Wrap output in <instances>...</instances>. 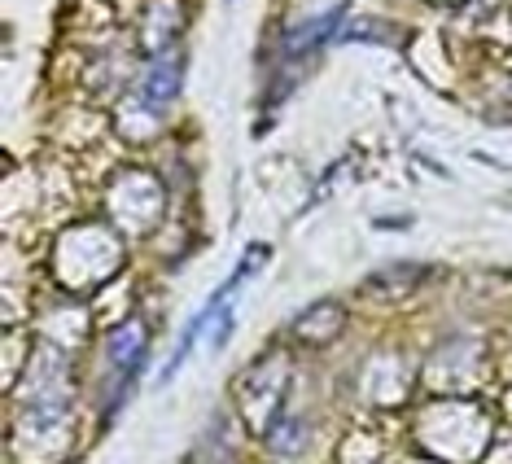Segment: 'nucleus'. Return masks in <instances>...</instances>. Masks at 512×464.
Instances as JSON below:
<instances>
[{"mask_svg":"<svg viewBox=\"0 0 512 464\" xmlns=\"http://www.w3.org/2000/svg\"><path fill=\"white\" fill-rule=\"evenodd\" d=\"M176 88H180V57L176 53H158L154 57V66H149V79H145V106L149 110H162L171 97H176Z\"/></svg>","mask_w":512,"mask_h":464,"instance_id":"f257e3e1","label":"nucleus"},{"mask_svg":"<svg viewBox=\"0 0 512 464\" xmlns=\"http://www.w3.org/2000/svg\"><path fill=\"white\" fill-rule=\"evenodd\" d=\"M272 451H281V456H298L302 451V421L298 416H276L272 421Z\"/></svg>","mask_w":512,"mask_h":464,"instance_id":"7ed1b4c3","label":"nucleus"},{"mask_svg":"<svg viewBox=\"0 0 512 464\" xmlns=\"http://www.w3.org/2000/svg\"><path fill=\"white\" fill-rule=\"evenodd\" d=\"M141 355H145V324L127 320L123 329H114V338H110V359H114V368H119L123 381L141 368Z\"/></svg>","mask_w":512,"mask_h":464,"instance_id":"f03ea898","label":"nucleus"}]
</instances>
